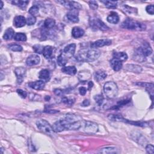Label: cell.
<instances>
[{
  "label": "cell",
  "mask_w": 154,
  "mask_h": 154,
  "mask_svg": "<svg viewBox=\"0 0 154 154\" xmlns=\"http://www.w3.org/2000/svg\"><path fill=\"white\" fill-rule=\"evenodd\" d=\"M15 36V31L12 28H9L6 30L3 36L4 39L5 40H10L11 38Z\"/></svg>",
  "instance_id": "f1b7e54d"
},
{
  "label": "cell",
  "mask_w": 154,
  "mask_h": 154,
  "mask_svg": "<svg viewBox=\"0 0 154 154\" xmlns=\"http://www.w3.org/2000/svg\"><path fill=\"white\" fill-rule=\"evenodd\" d=\"M0 3H1V9H3V5H4V3H3V2L2 1H0Z\"/></svg>",
  "instance_id": "816d5d0a"
},
{
  "label": "cell",
  "mask_w": 154,
  "mask_h": 154,
  "mask_svg": "<svg viewBox=\"0 0 154 154\" xmlns=\"http://www.w3.org/2000/svg\"><path fill=\"white\" fill-rule=\"evenodd\" d=\"M107 19V21L109 23L113 24H116L119 21V15H118L117 13H115L114 12H112L108 15Z\"/></svg>",
  "instance_id": "7402d4cb"
},
{
  "label": "cell",
  "mask_w": 154,
  "mask_h": 154,
  "mask_svg": "<svg viewBox=\"0 0 154 154\" xmlns=\"http://www.w3.org/2000/svg\"><path fill=\"white\" fill-rule=\"evenodd\" d=\"M40 61L41 58L39 56L36 54H32L27 58L26 60V63L29 66H33L38 64L39 63Z\"/></svg>",
  "instance_id": "4fadbf2b"
},
{
  "label": "cell",
  "mask_w": 154,
  "mask_h": 154,
  "mask_svg": "<svg viewBox=\"0 0 154 154\" xmlns=\"http://www.w3.org/2000/svg\"><path fill=\"white\" fill-rule=\"evenodd\" d=\"M36 125L38 130L47 135H53L55 133L53 127H51L50 124L44 119L38 120L36 122Z\"/></svg>",
  "instance_id": "8992f818"
},
{
  "label": "cell",
  "mask_w": 154,
  "mask_h": 154,
  "mask_svg": "<svg viewBox=\"0 0 154 154\" xmlns=\"http://www.w3.org/2000/svg\"><path fill=\"white\" fill-rule=\"evenodd\" d=\"M102 3L104 4V6L109 9H115L117 7L118 2L113 1H101Z\"/></svg>",
  "instance_id": "1f68e13d"
},
{
  "label": "cell",
  "mask_w": 154,
  "mask_h": 154,
  "mask_svg": "<svg viewBox=\"0 0 154 154\" xmlns=\"http://www.w3.org/2000/svg\"><path fill=\"white\" fill-rule=\"evenodd\" d=\"M107 75L105 73V72H104L102 70H99L96 71L95 73V78L97 81L100 82V81L105 80L107 78Z\"/></svg>",
  "instance_id": "d4e9b609"
},
{
  "label": "cell",
  "mask_w": 154,
  "mask_h": 154,
  "mask_svg": "<svg viewBox=\"0 0 154 154\" xmlns=\"http://www.w3.org/2000/svg\"><path fill=\"white\" fill-rule=\"evenodd\" d=\"M139 49L140 50L141 52L144 55V56L146 57L147 56H149L152 53V49L151 47L146 42H143L142 45L141 46V47L139 48Z\"/></svg>",
  "instance_id": "9a60e30c"
},
{
  "label": "cell",
  "mask_w": 154,
  "mask_h": 154,
  "mask_svg": "<svg viewBox=\"0 0 154 154\" xmlns=\"http://www.w3.org/2000/svg\"><path fill=\"white\" fill-rule=\"evenodd\" d=\"M146 152L148 153H150V154H153L154 153V147H153V146L152 144H147L146 146Z\"/></svg>",
  "instance_id": "ee69618b"
},
{
  "label": "cell",
  "mask_w": 154,
  "mask_h": 154,
  "mask_svg": "<svg viewBox=\"0 0 154 154\" xmlns=\"http://www.w3.org/2000/svg\"><path fill=\"white\" fill-rule=\"evenodd\" d=\"M135 134L137 136V137H135V138H134V140H135V141H136L138 144H141V145H145V144H146V143H147V141H146V138L142 135H140V134H136L135 133Z\"/></svg>",
  "instance_id": "d590c367"
},
{
  "label": "cell",
  "mask_w": 154,
  "mask_h": 154,
  "mask_svg": "<svg viewBox=\"0 0 154 154\" xmlns=\"http://www.w3.org/2000/svg\"><path fill=\"white\" fill-rule=\"evenodd\" d=\"M56 25V21L52 18H47L44 22V27L46 29H51Z\"/></svg>",
  "instance_id": "4dcf8cb0"
},
{
  "label": "cell",
  "mask_w": 154,
  "mask_h": 154,
  "mask_svg": "<svg viewBox=\"0 0 154 154\" xmlns=\"http://www.w3.org/2000/svg\"><path fill=\"white\" fill-rule=\"evenodd\" d=\"M26 21H27V24L28 25H33L36 23V18L35 16H33L30 15L28 16L27 18L26 19Z\"/></svg>",
  "instance_id": "f35d334b"
},
{
  "label": "cell",
  "mask_w": 154,
  "mask_h": 154,
  "mask_svg": "<svg viewBox=\"0 0 154 154\" xmlns=\"http://www.w3.org/2000/svg\"><path fill=\"white\" fill-rule=\"evenodd\" d=\"M124 9L125 12H128L130 14L135 13H137V9L133 8V7H129V6H124Z\"/></svg>",
  "instance_id": "b9f144b4"
},
{
  "label": "cell",
  "mask_w": 154,
  "mask_h": 154,
  "mask_svg": "<svg viewBox=\"0 0 154 154\" xmlns=\"http://www.w3.org/2000/svg\"><path fill=\"white\" fill-rule=\"evenodd\" d=\"M16 92L19 95V96H21L22 98H25L27 97V92L25 91L22 90V89H18L16 90Z\"/></svg>",
  "instance_id": "bcb514c9"
},
{
  "label": "cell",
  "mask_w": 154,
  "mask_h": 154,
  "mask_svg": "<svg viewBox=\"0 0 154 154\" xmlns=\"http://www.w3.org/2000/svg\"><path fill=\"white\" fill-rule=\"evenodd\" d=\"M89 24L91 28L95 30H101V31H106L109 29V27L105 24L101 19L96 18H92L89 21Z\"/></svg>",
  "instance_id": "52a82bcc"
},
{
  "label": "cell",
  "mask_w": 154,
  "mask_h": 154,
  "mask_svg": "<svg viewBox=\"0 0 154 154\" xmlns=\"http://www.w3.org/2000/svg\"><path fill=\"white\" fill-rule=\"evenodd\" d=\"M119 152V149L115 147H106L101 149L98 153H104V154H113V153H118Z\"/></svg>",
  "instance_id": "d6986e66"
},
{
  "label": "cell",
  "mask_w": 154,
  "mask_h": 154,
  "mask_svg": "<svg viewBox=\"0 0 154 154\" xmlns=\"http://www.w3.org/2000/svg\"><path fill=\"white\" fill-rule=\"evenodd\" d=\"M83 121L78 116L75 115L68 114L63 119L56 122L53 128L55 133H60L64 130H79L81 128Z\"/></svg>",
  "instance_id": "6da1fadb"
},
{
  "label": "cell",
  "mask_w": 154,
  "mask_h": 154,
  "mask_svg": "<svg viewBox=\"0 0 154 154\" xmlns=\"http://www.w3.org/2000/svg\"><path fill=\"white\" fill-rule=\"evenodd\" d=\"M58 2L70 10H78L82 9V6L80 3L73 1H59Z\"/></svg>",
  "instance_id": "9c48e42d"
},
{
  "label": "cell",
  "mask_w": 154,
  "mask_h": 154,
  "mask_svg": "<svg viewBox=\"0 0 154 154\" xmlns=\"http://www.w3.org/2000/svg\"><path fill=\"white\" fill-rule=\"evenodd\" d=\"M66 17L69 21L73 23H77L79 21L78 13L76 10H70L66 15Z\"/></svg>",
  "instance_id": "5bb4252c"
},
{
  "label": "cell",
  "mask_w": 154,
  "mask_h": 154,
  "mask_svg": "<svg viewBox=\"0 0 154 154\" xmlns=\"http://www.w3.org/2000/svg\"><path fill=\"white\" fill-rule=\"evenodd\" d=\"M125 69L128 72H131L133 73H139L142 71V68L141 66L137 64H127L125 66Z\"/></svg>",
  "instance_id": "ac0fdd59"
},
{
  "label": "cell",
  "mask_w": 154,
  "mask_h": 154,
  "mask_svg": "<svg viewBox=\"0 0 154 154\" xmlns=\"http://www.w3.org/2000/svg\"><path fill=\"white\" fill-rule=\"evenodd\" d=\"M134 59L136 61H140V62H143L146 60V57L144 56V55L141 52L140 50L138 48L135 50L134 54Z\"/></svg>",
  "instance_id": "4316f807"
},
{
  "label": "cell",
  "mask_w": 154,
  "mask_h": 154,
  "mask_svg": "<svg viewBox=\"0 0 154 154\" xmlns=\"http://www.w3.org/2000/svg\"><path fill=\"white\" fill-rule=\"evenodd\" d=\"M75 49H76V45L75 44H71L66 46L63 51V54L65 57L67 58H70L75 54Z\"/></svg>",
  "instance_id": "8fae6325"
},
{
  "label": "cell",
  "mask_w": 154,
  "mask_h": 154,
  "mask_svg": "<svg viewBox=\"0 0 154 154\" xmlns=\"http://www.w3.org/2000/svg\"><path fill=\"white\" fill-rule=\"evenodd\" d=\"M86 92H87V89L85 87H81L80 88H79V92L81 95L84 96L86 93Z\"/></svg>",
  "instance_id": "7dc6e473"
},
{
  "label": "cell",
  "mask_w": 154,
  "mask_h": 154,
  "mask_svg": "<svg viewBox=\"0 0 154 154\" xmlns=\"http://www.w3.org/2000/svg\"><path fill=\"white\" fill-rule=\"evenodd\" d=\"M91 75L89 72L81 71L78 74V78L82 81H85L90 78Z\"/></svg>",
  "instance_id": "f546056e"
},
{
  "label": "cell",
  "mask_w": 154,
  "mask_h": 154,
  "mask_svg": "<svg viewBox=\"0 0 154 154\" xmlns=\"http://www.w3.org/2000/svg\"><path fill=\"white\" fill-rule=\"evenodd\" d=\"M38 12H39V8L36 5L33 6L28 10V13L35 17L38 15Z\"/></svg>",
  "instance_id": "8d00e7d4"
},
{
  "label": "cell",
  "mask_w": 154,
  "mask_h": 154,
  "mask_svg": "<svg viewBox=\"0 0 154 154\" xmlns=\"http://www.w3.org/2000/svg\"><path fill=\"white\" fill-rule=\"evenodd\" d=\"M94 99L96 101V102L100 106L102 105V104L103 103V101H104V97L102 95H96L95 97H94Z\"/></svg>",
  "instance_id": "60d3db41"
},
{
  "label": "cell",
  "mask_w": 154,
  "mask_h": 154,
  "mask_svg": "<svg viewBox=\"0 0 154 154\" xmlns=\"http://www.w3.org/2000/svg\"><path fill=\"white\" fill-rule=\"evenodd\" d=\"M146 10L147 12V13L153 15V13H154V6H153V5L147 6L146 8Z\"/></svg>",
  "instance_id": "f6af8a7d"
},
{
  "label": "cell",
  "mask_w": 154,
  "mask_h": 154,
  "mask_svg": "<svg viewBox=\"0 0 154 154\" xmlns=\"http://www.w3.org/2000/svg\"><path fill=\"white\" fill-rule=\"evenodd\" d=\"M93 83L92 81L89 82V83H88V90H90L93 87Z\"/></svg>",
  "instance_id": "f907efd6"
},
{
  "label": "cell",
  "mask_w": 154,
  "mask_h": 154,
  "mask_svg": "<svg viewBox=\"0 0 154 154\" xmlns=\"http://www.w3.org/2000/svg\"><path fill=\"white\" fill-rule=\"evenodd\" d=\"M89 105H90V101H89V100H87V99L84 100V101L83 102V103H82V105H83V107H87V106H89Z\"/></svg>",
  "instance_id": "681fc988"
},
{
  "label": "cell",
  "mask_w": 154,
  "mask_h": 154,
  "mask_svg": "<svg viewBox=\"0 0 154 154\" xmlns=\"http://www.w3.org/2000/svg\"><path fill=\"white\" fill-rule=\"evenodd\" d=\"M27 24L26 19L23 16H17L14 18L13 25L17 28H21L24 27Z\"/></svg>",
  "instance_id": "e0dca14e"
},
{
  "label": "cell",
  "mask_w": 154,
  "mask_h": 154,
  "mask_svg": "<svg viewBox=\"0 0 154 154\" xmlns=\"http://www.w3.org/2000/svg\"><path fill=\"white\" fill-rule=\"evenodd\" d=\"M113 58L117 59L121 62L125 61L128 59V55L124 52H115L113 54Z\"/></svg>",
  "instance_id": "603a6c76"
},
{
  "label": "cell",
  "mask_w": 154,
  "mask_h": 154,
  "mask_svg": "<svg viewBox=\"0 0 154 154\" xmlns=\"http://www.w3.org/2000/svg\"><path fill=\"white\" fill-rule=\"evenodd\" d=\"M33 50L37 54H42L43 53V51L44 49V47L41 45H35L33 47Z\"/></svg>",
  "instance_id": "ab89813d"
},
{
  "label": "cell",
  "mask_w": 154,
  "mask_h": 154,
  "mask_svg": "<svg viewBox=\"0 0 154 154\" xmlns=\"http://www.w3.org/2000/svg\"><path fill=\"white\" fill-rule=\"evenodd\" d=\"M61 71L66 73V74H68L70 75H74L77 72V70L75 66H66V67H63L61 69Z\"/></svg>",
  "instance_id": "484cf974"
},
{
  "label": "cell",
  "mask_w": 154,
  "mask_h": 154,
  "mask_svg": "<svg viewBox=\"0 0 154 154\" xmlns=\"http://www.w3.org/2000/svg\"><path fill=\"white\" fill-rule=\"evenodd\" d=\"M9 48L15 52H21L22 51V47L18 44H12L9 45Z\"/></svg>",
  "instance_id": "74e56055"
},
{
  "label": "cell",
  "mask_w": 154,
  "mask_h": 154,
  "mask_svg": "<svg viewBox=\"0 0 154 154\" xmlns=\"http://www.w3.org/2000/svg\"><path fill=\"white\" fill-rule=\"evenodd\" d=\"M108 118L112 121H116V122H123L125 123H128L131 125H134L135 126H138V127H145L148 125V124L146 122H133L131 121H128L127 119H125L121 115L119 114H109L108 115Z\"/></svg>",
  "instance_id": "5b68a950"
},
{
  "label": "cell",
  "mask_w": 154,
  "mask_h": 154,
  "mask_svg": "<svg viewBox=\"0 0 154 154\" xmlns=\"http://www.w3.org/2000/svg\"><path fill=\"white\" fill-rule=\"evenodd\" d=\"M12 3L14 5H16V6L19 7L20 8L24 9L27 7V5L29 3V1H13Z\"/></svg>",
  "instance_id": "836d02e7"
},
{
  "label": "cell",
  "mask_w": 154,
  "mask_h": 154,
  "mask_svg": "<svg viewBox=\"0 0 154 154\" xmlns=\"http://www.w3.org/2000/svg\"><path fill=\"white\" fill-rule=\"evenodd\" d=\"M83 127L84 131L88 134H95L99 130L98 124L90 121H83L81 128Z\"/></svg>",
  "instance_id": "ba28073f"
},
{
  "label": "cell",
  "mask_w": 154,
  "mask_h": 154,
  "mask_svg": "<svg viewBox=\"0 0 154 154\" xmlns=\"http://www.w3.org/2000/svg\"><path fill=\"white\" fill-rule=\"evenodd\" d=\"M38 77H39V78L42 81H43L44 82L48 81L50 78V73L48 70L43 69V70H41V72H39V74H38Z\"/></svg>",
  "instance_id": "cb8c5ba5"
},
{
  "label": "cell",
  "mask_w": 154,
  "mask_h": 154,
  "mask_svg": "<svg viewBox=\"0 0 154 154\" xmlns=\"http://www.w3.org/2000/svg\"><path fill=\"white\" fill-rule=\"evenodd\" d=\"M28 86L30 87H31L33 89H34L36 90H41L44 89L45 84L44 81L42 80H39L34 82H30L28 83Z\"/></svg>",
  "instance_id": "2e32d148"
},
{
  "label": "cell",
  "mask_w": 154,
  "mask_h": 154,
  "mask_svg": "<svg viewBox=\"0 0 154 154\" xmlns=\"http://www.w3.org/2000/svg\"><path fill=\"white\" fill-rule=\"evenodd\" d=\"M111 44V41L110 39H101L96 41L95 42H93L91 44V47L93 49L98 48H101L103 47L104 46H108Z\"/></svg>",
  "instance_id": "7c38bea8"
},
{
  "label": "cell",
  "mask_w": 154,
  "mask_h": 154,
  "mask_svg": "<svg viewBox=\"0 0 154 154\" xmlns=\"http://www.w3.org/2000/svg\"><path fill=\"white\" fill-rule=\"evenodd\" d=\"M15 40L16 41H21L24 42L27 41V36L24 33H18L14 36Z\"/></svg>",
  "instance_id": "e575fe53"
},
{
  "label": "cell",
  "mask_w": 154,
  "mask_h": 154,
  "mask_svg": "<svg viewBox=\"0 0 154 154\" xmlns=\"http://www.w3.org/2000/svg\"><path fill=\"white\" fill-rule=\"evenodd\" d=\"M110 65L114 71L120 70L123 66L122 63L121 61L114 58L110 61Z\"/></svg>",
  "instance_id": "44dd1931"
},
{
  "label": "cell",
  "mask_w": 154,
  "mask_h": 154,
  "mask_svg": "<svg viewBox=\"0 0 154 154\" xmlns=\"http://www.w3.org/2000/svg\"><path fill=\"white\" fill-rule=\"evenodd\" d=\"M101 56V51L96 50H82L76 56V60L83 62H90L97 60Z\"/></svg>",
  "instance_id": "7a4b0ae2"
},
{
  "label": "cell",
  "mask_w": 154,
  "mask_h": 154,
  "mask_svg": "<svg viewBox=\"0 0 154 154\" xmlns=\"http://www.w3.org/2000/svg\"><path fill=\"white\" fill-rule=\"evenodd\" d=\"M67 58L64 56L63 54H61L58 56L57 58V63L60 66L64 67L67 63Z\"/></svg>",
  "instance_id": "d6a6232c"
},
{
  "label": "cell",
  "mask_w": 154,
  "mask_h": 154,
  "mask_svg": "<svg viewBox=\"0 0 154 154\" xmlns=\"http://www.w3.org/2000/svg\"><path fill=\"white\" fill-rule=\"evenodd\" d=\"M84 34V31L80 27H75L72 30V35L75 38H78L83 36Z\"/></svg>",
  "instance_id": "ffe728a7"
},
{
  "label": "cell",
  "mask_w": 154,
  "mask_h": 154,
  "mask_svg": "<svg viewBox=\"0 0 154 154\" xmlns=\"http://www.w3.org/2000/svg\"><path fill=\"white\" fill-rule=\"evenodd\" d=\"M15 73L17 78V83L21 84L23 82L25 76L26 69L23 67H16L15 70Z\"/></svg>",
  "instance_id": "30bf717a"
},
{
  "label": "cell",
  "mask_w": 154,
  "mask_h": 154,
  "mask_svg": "<svg viewBox=\"0 0 154 154\" xmlns=\"http://www.w3.org/2000/svg\"><path fill=\"white\" fill-rule=\"evenodd\" d=\"M104 92L105 96L109 99H113L118 94V87L114 82H107L104 86Z\"/></svg>",
  "instance_id": "277c9868"
},
{
  "label": "cell",
  "mask_w": 154,
  "mask_h": 154,
  "mask_svg": "<svg viewBox=\"0 0 154 154\" xmlns=\"http://www.w3.org/2000/svg\"><path fill=\"white\" fill-rule=\"evenodd\" d=\"M121 27L123 28L131 30H135V31H143L146 30V25L138 22L137 21H134L130 18H127L125 19L122 24Z\"/></svg>",
  "instance_id": "3957f363"
},
{
  "label": "cell",
  "mask_w": 154,
  "mask_h": 154,
  "mask_svg": "<svg viewBox=\"0 0 154 154\" xmlns=\"http://www.w3.org/2000/svg\"><path fill=\"white\" fill-rule=\"evenodd\" d=\"M53 52V48L51 46H46L44 47L43 51V56L47 59H48L51 57Z\"/></svg>",
  "instance_id": "83f0119b"
},
{
  "label": "cell",
  "mask_w": 154,
  "mask_h": 154,
  "mask_svg": "<svg viewBox=\"0 0 154 154\" xmlns=\"http://www.w3.org/2000/svg\"><path fill=\"white\" fill-rule=\"evenodd\" d=\"M54 93L57 95V96H63L64 92L63 90H61V89H55L54 90Z\"/></svg>",
  "instance_id": "c3c4849f"
},
{
  "label": "cell",
  "mask_w": 154,
  "mask_h": 154,
  "mask_svg": "<svg viewBox=\"0 0 154 154\" xmlns=\"http://www.w3.org/2000/svg\"><path fill=\"white\" fill-rule=\"evenodd\" d=\"M90 8L93 10H96L98 8V4L95 1H90L89 2Z\"/></svg>",
  "instance_id": "7bdbcfd3"
}]
</instances>
